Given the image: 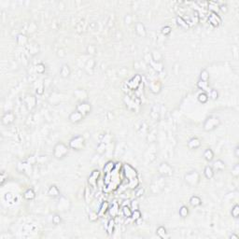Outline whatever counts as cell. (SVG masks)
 <instances>
[{
    "mask_svg": "<svg viewBox=\"0 0 239 239\" xmlns=\"http://www.w3.org/2000/svg\"><path fill=\"white\" fill-rule=\"evenodd\" d=\"M221 122L220 119L217 116H209L208 117L203 124V129L206 132H211L214 131L215 129H217L220 125Z\"/></svg>",
    "mask_w": 239,
    "mask_h": 239,
    "instance_id": "cell-1",
    "label": "cell"
},
{
    "mask_svg": "<svg viewBox=\"0 0 239 239\" xmlns=\"http://www.w3.org/2000/svg\"><path fill=\"white\" fill-rule=\"evenodd\" d=\"M69 147H67L65 143L63 142H58L54 148H53V156L54 158L58 159V160H61V159L65 158L69 151Z\"/></svg>",
    "mask_w": 239,
    "mask_h": 239,
    "instance_id": "cell-2",
    "label": "cell"
},
{
    "mask_svg": "<svg viewBox=\"0 0 239 239\" xmlns=\"http://www.w3.org/2000/svg\"><path fill=\"white\" fill-rule=\"evenodd\" d=\"M86 142H85V138L82 136H76L73 138L70 139L69 141V148L73 150H82L85 148Z\"/></svg>",
    "mask_w": 239,
    "mask_h": 239,
    "instance_id": "cell-3",
    "label": "cell"
},
{
    "mask_svg": "<svg viewBox=\"0 0 239 239\" xmlns=\"http://www.w3.org/2000/svg\"><path fill=\"white\" fill-rule=\"evenodd\" d=\"M76 110H78V112H81L85 117L92 112V106L87 101H82L77 105Z\"/></svg>",
    "mask_w": 239,
    "mask_h": 239,
    "instance_id": "cell-4",
    "label": "cell"
},
{
    "mask_svg": "<svg viewBox=\"0 0 239 239\" xmlns=\"http://www.w3.org/2000/svg\"><path fill=\"white\" fill-rule=\"evenodd\" d=\"M208 23L210 25H212L213 27H219L221 23H222V19L221 17L216 13V12H210L209 16H208Z\"/></svg>",
    "mask_w": 239,
    "mask_h": 239,
    "instance_id": "cell-5",
    "label": "cell"
},
{
    "mask_svg": "<svg viewBox=\"0 0 239 239\" xmlns=\"http://www.w3.org/2000/svg\"><path fill=\"white\" fill-rule=\"evenodd\" d=\"M173 168L167 163H162L159 166V172L164 177H170L173 175Z\"/></svg>",
    "mask_w": 239,
    "mask_h": 239,
    "instance_id": "cell-6",
    "label": "cell"
},
{
    "mask_svg": "<svg viewBox=\"0 0 239 239\" xmlns=\"http://www.w3.org/2000/svg\"><path fill=\"white\" fill-rule=\"evenodd\" d=\"M15 118L16 117H15V115H14V113L12 111H8V112L3 114L2 119H1V123L4 125H10V124L14 123Z\"/></svg>",
    "mask_w": 239,
    "mask_h": 239,
    "instance_id": "cell-7",
    "label": "cell"
},
{
    "mask_svg": "<svg viewBox=\"0 0 239 239\" xmlns=\"http://www.w3.org/2000/svg\"><path fill=\"white\" fill-rule=\"evenodd\" d=\"M83 118H84V116L81 112H78V110H75V111L70 113V115L68 117V120H69V122L72 123V124H78V123H81L82 121Z\"/></svg>",
    "mask_w": 239,
    "mask_h": 239,
    "instance_id": "cell-8",
    "label": "cell"
},
{
    "mask_svg": "<svg viewBox=\"0 0 239 239\" xmlns=\"http://www.w3.org/2000/svg\"><path fill=\"white\" fill-rule=\"evenodd\" d=\"M124 175L125 177L130 180V179H133L137 177V173H136V170L135 168H133L131 166L129 165H125L124 166Z\"/></svg>",
    "mask_w": 239,
    "mask_h": 239,
    "instance_id": "cell-9",
    "label": "cell"
},
{
    "mask_svg": "<svg viewBox=\"0 0 239 239\" xmlns=\"http://www.w3.org/2000/svg\"><path fill=\"white\" fill-rule=\"evenodd\" d=\"M32 164H30L29 162H21L18 164V166H22V169H20V171L22 173H24L26 175H31L32 174Z\"/></svg>",
    "mask_w": 239,
    "mask_h": 239,
    "instance_id": "cell-10",
    "label": "cell"
},
{
    "mask_svg": "<svg viewBox=\"0 0 239 239\" xmlns=\"http://www.w3.org/2000/svg\"><path fill=\"white\" fill-rule=\"evenodd\" d=\"M202 143H201V140L199 139L198 137H192L189 140L188 142V147L191 149H197L201 147Z\"/></svg>",
    "mask_w": 239,
    "mask_h": 239,
    "instance_id": "cell-11",
    "label": "cell"
},
{
    "mask_svg": "<svg viewBox=\"0 0 239 239\" xmlns=\"http://www.w3.org/2000/svg\"><path fill=\"white\" fill-rule=\"evenodd\" d=\"M190 205L192 207V208H198L200 207L202 205V199L200 196L198 195H192L191 198H190Z\"/></svg>",
    "mask_w": 239,
    "mask_h": 239,
    "instance_id": "cell-12",
    "label": "cell"
},
{
    "mask_svg": "<svg viewBox=\"0 0 239 239\" xmlns=\"http://www.w3.org/2000/svg\"><path fill=\"white\" fill-rule=\"evenodd\" d=\"M71 74V69L67 64H64L60 68V76L63 78H67Z\"/></svg>",
    "mask_w": 239,
    "mask_h": 239,
    "instance_id": "cell-13",
    "label": "cell"
},
{
    "mask_svg": "<svg viewBox=\"0 0 239 239\" xmlns=\"http://www.w3.org/2000/svg\"><path fill=\"white\" fill-rule=\"evenodd\" d=\"M136 33L141 37H145L147 36L146 28H145V26L142 23H136Z\"/></svg>",
    "mask_w": 239,
    "mask_h": 239,
    "instance_id": "cell-14",
    "label": "cell"
},
{
    "mask_svg": "<svg viewBox=\"0 0 239 239\" xmlns=\"http://www.w3.org/2000/svg\"><path fill=\"white\" fill-rule=\"evenodd\" d=\"M156 234L162 238V239H166V238H168L169 235H168V233H167V230L165 226H159L156 230Z\"/></svg>",
    "mask_w": 239,
    "mask_h": 239,
    "instance_id": "cell-15",
    "label": "cell"
},
{
    "mask_svg": "<svg viewBox=\"0 0 239 239\" xmlns=\"http://www.w3.org/2000/svg\"><path fill=\"white\" fill-rule=\"evenodd\" d=\"M212 167H213L214 171H223L225 169L226 166H225V163L222 160H220V159H218V160L214 161Z\"/></svg>",
    "mask_w": 239,
    "mask_h": 239,
    "instance_id": "cell-16",
    "label": "cell"
},
{
    "mask_svg": "<svg viewBox=\"0 0 239 239\" xmlns=\"http://www.w3.org/2000/svg\"><path fill=\"white\" fill-rule=\"evenodd\" d=\"M99 171L98 170H94L91 173L90 177H89V184H91L92 186L95 187L96 186V183H97V180H98V178H99Z\"/></svg>",
    "mask_w": 239,
    "mask_h": 239,
    "instance_id": "cell-17",
    "label": "cell"
},
{
    "mask_svg": "<svg viewBox=\"0 0 239 239\" xmlns=\"http://www.w3.org/2000/svg\"><path fill=\"white\" fill-rule=\"evenodd\" d=\"M61 194L60 192V190L59 188L56 186V185H52L49 190H48V195L52 197V198H56V197H59Z\"/></svg>",
    "mask_w": 239,
    "mask_h": 239,
    "instance_id": "cell-18",
    "label": "cell"
},
{
    "mask_svg": "<svg viewBox=\"0 0 239 239\" xmlns=\"http://www.w3.org/2000/svg\"><path fill=\"white\" fill-rule=\"evenodd\" d=\"M197 87L200 89V90H202L203 92L207 93V94H208V92L210 91L209 82H203V81H201V79H199V81H198V82H197Z\"/></svg>",
    "mask_w": 239,
    "mask_h": 239,
    "instance_id": "cell-19",
    "label": "cell"
},
{
    "mask_svg": "<svg viewBox=\"0 0 239 239\" xmlns=\"http://www.w3.org/2000/svg\"><path fill=\"white\" fill-rule=\"evenodd\" d=\"M214 175H215V171L213 167L211 166H207L204 169V176L206 177V178L211 179L214 178Z\"/></svg>",
    "mask_w": 239,
    "mask_h": 239,
    "instance_id": "cell-20",
    "label": "cell"
},
{
    "mask_svg": "<svg viewBox=\"0 0 239 239\" xmlns=\"http://www.w3.org/2000/svg\"><path fill=\"white\" fill-rule=\"evenodd\" d=\"M131 219L136 221L137 224L140 222V221H143L142 220V214H141V211L139 209H134L133 212H132V216H131Z\"/></svg>",
    "mask_w": 239,
    "mask_h": 239,
    "instance_id": "cell-21",
    "label": "cell"
},
{
    "mask_svg": "<svg viewBox=\"0 0 239 239\" xmlns=\"http://www.w3.org/2000/svg\"><path fill=\"white\" fill-rule=\"evenodd\" d=\"M23 198L25 199V200L27 201H31V200H34L35 197H36V192L33 189H27L23 194Z\"/></svg>",
    "mask_w": 239,
    "mask_h": 239,
    "instance_id": "cell-22",
    "label": "cell"
},
{
    "mask_svg": "<svg viewBox=\"0 0 239 239\" xmlns=\"http://www.w3.org/2000/svg\"><path fill=\"white\" fill-rule=\"evenodd\" d=\"M203 156H204V158H205L206 161H208V162H212V161L214 160L215 154H214V151H213L211 149L208 148V149H207L204 151Z\"/></svg>",
    "mask_w": 239,
    "mask_h": 239,
    "instance_id": "cell-23",
    "label": "cell"
},
{
    "mask_svg": "<svg viewBox=\"0 0 239 239\" xmlns=\"http://www.w3.org/2000/svg\"><path fill=\"white\" fill-rule=\"evenodd\" d=\"M109 209V204L108 202L105 201L101 204V207L99 208V210L97 211V214H98V217H102L106 214V212Z\"/></svg>",
    "mask_w": 239,
    "mask_h": 239,
    "instance_id": "cell-24",
    "label": "cell"
},
{
    "mask_svg": "<svg viewBox=\"0 0 239 239\" xmlns=\"http://www.w3.org/2000/svg\"><path fill=\"white\" fill-rule=\"evenodd\" d=\"M197 100L199 101V103H201V104H207L208 101L209 100L208 94L205 92H202L197 95Z\"/></svg>",
    "mask_w": 239,
    "mask_h": 239,
    "instance_id": "cell-25",
    "label": "cell"
},
{
    "mask_svg": "<svg viewBox=\"0 0 239 239\" xmlns=\"http://www.w3.org/2000/svg\"><path fill=\"white\" fill-rule=\"evenodd\" d=\"M176 22H177V24H178L179 27H181V28H183V29H188V28H189L188 23H187L181 16H177Z\"/></svg>",
    "mask_w": 239,
    "mask_h": 239,
    "instance_id": "cell-26",
    "label": "cell"
},
{
    "mask_svg": "<svg viewBox=\"0 0 239 239\" xmlns=\"http://www.w3.org/2000/svg\"><path fill=\"white\" fill-rule=\"evenodd\" d=\"M16 39H17V43H18L19 45H21V46H23V45H25V44L28 42L27 36H26L25 35H23V34L18 35Z\"/></svg>",
    "mask_w": 239,
    "mask_h": 239,
    "instance_id": "cell-27",
    "label": "cell"
},
{
    "mask_svg": "<svg viewBox=\"0 0 239 239\" xmlns=\"http://www.w3.org/2000/svg\"><path fill=\"white\" fill-rule=\"evenodd\" d=\"M189 213H190V211H189V208H188L187 206H182V207H180V208H179V210H178V214H179V216H180L182 219L187 218L188 215H189Z\"/></svg>",
    "mask_w": 239,
    "mask_h": 239,
    "instance_id": "cell-28",
    "label": "cell"
},
{
    "mask_svg": "<svg viewBox=\"0 0 239 239\" xmlns=\"http://www.w3.org/2000/svg\"><path fill=\"white\" fill-rule=\"evenodd\" d=\"M114 229H115V221L113 219H110L107 222V225L106 227V230H107V234H111L113 232H114Z\"/></svg>",
    "mask_w": 239,
    "mask_h": 239,
    "instance_id": "cell-29",
    "label": "cell"
},
{
    "mask_svg": "<svg viewBox=\"0 0 239 239\" xmlns=\"http://www.w3.org/2000/svg\"><path fill=\"white\" fill-rule=\"evenodd\" d=\"M122 212H123V214L125 218H131L133 209L129 206H124L122 208Z\"/></svg>",
    "mask_w": 239,
    "mask_h": 239,
    "instance_id": "cell-30",
    "label": "cell"
},
{
    "mask_svg": "<svg viewBox=\"0 0 239 239\" xmlns=\"http://www.w3.org/2000/svg\"><path fill=\"white\" fill-rule=\"evenodd\" d=\"M5 200L9 203H16L17 201V198L16 196L13 194V193H10V192H7L5 194Z\"/></svg>",
    "mask_w": 239,
    "mask_h": 239,
    "instance_id": "cell-31",
    "label": "cell"
},
{
    "mask_svg": "<svg viewBox=\"0 0 239 239\" xmlns=\"http://www.w3.org/2000/svg\"><path fill=\"white\" fill-rule=\"evenodd\" d=\"M199 79H201V81H203V82H209V73L207 69H204V70L201 71L200 78Z\"/></svg>",
    "mask_w": 239,
    "mask_h": 239,
    "instance_id": "cell-32",
    "label": "cell"
},
{
    "mask_svg": "<svg viewBox=\"0 0 239 239\" xmlns=\"http://www.w3.org/2000/svg\"><path fill=\"white\" fill-rule=\"evenodd\" d=\"M114 167H115V164L113 162H107L104 166V173L107 174V173L111 172Z\"/></svg>",
    "mask_w": 239,
    "mask_h": 239,
    "instance_id": "cell-33",
    "label": "cell"
},
{
    "mask_svg": "<svg viewBox=\"0 0 239 239\" xmlns=\"http://www.w3.org/2000/svg\"><path fill=\"white\" fill-rule=\"evenodd\" d=\"M208 97H209L210 99L214 100V101L219 98V93H218V91L215 90V89H210V91L208 92Z\"/></svg>",
    "mask_w": 239,
    "mask_h": 239,
    "instance_id": "cell-34",
    "label": "cell"
},
{
    "mask_svg": "<svg viewBox=\"0 0 239 239\" xmlns=\"http://www.w3.org/2000/svg\"><path fill=\"white\" fill-rule=\"evenodd\" d=\"M231 215L234 219H238L239 218V206L238 205H234L233 206V208L231 210Z\"/></svg>",
    "mask_w": 239,
    "mask_h": 239,
    "instance_id": "cell-35",
    "label": "cell"
},
{
    "mask_svg": "<svg viewBox=\"0 0 239 239\" xmlns=\"http://www.w3.org/2000/svg\"><path fill=\"white\" fill-rule=\"evenodd\" d=\"M171 32H172V28H171L169 25H166V26H164V27L161 28V33H162V35H164L165 36H168L171 34Z\"/></svg>",
    "mask_w": 239,
    "mask_h": 239,
    "instance_id": "cell-36",
    "label": "cell"
},
{
    "mask_svg": "<svg viewBox=\"0 0 239 239\" xmlns=\"http://www.w3.org/2000/svg\"><path fill=\"white\" fill-rule=\"evenodd\" d=\"M46 70V66L44 64L42 63H39L36 65V71L38 73V74H43Z\"/></svg>",
    "mask_w": 239,
    "mask_h": 239,
    "instance_id": "cell-37",
    "label": "cell"
},
{
    "mask_svg": "<svg viewBox=\"0 0 239 239\" xmlns=\"http://www.w3.org/2000/svg\"><path fill=\"white\" fill-rule=\"evenodd\" d=\"M118 208H119L118 204H117V203H114V204L112 205V207L110 208V209H109V211H110V215H111L112 217H115V216L118 214V212H119Z\"/></svg>",
    "mask_w": 239,
    "mask_h": 239,
    "instance_id": "cell-38",
    "label": "cell"
},
{
    "mask_svg": "<svg viewBox=\"0 0 239 239\" xmlns=\"http://www.w3.org/2000/svg\"><path fill=\"white\" fill-rule=\"evenodd\" d=\"M7 179H8V175L6 174L5 171H2L1 175H0V185L3 186L5 184V182L7 181Z\"/></svg>",
    "mask_w": 239,
    "mask_h": 239,
    "instance_id": "cell-39",
    "label": "cell"
},
{
    "mask_svg": "<svg viewBox=\"0 0 239 239\" xmlns=\"http://www.w3.org/2000/svg\"><path fill=\"white\" fill-rule=\"evenodd\" d=\"M144 192H145V189H144L143 187H138V188H136V198L142 197L143 194H144Z\"/></svg>",
    "mask_w": 239,
    "mask_h": 239,
    "instance_id": "cell-40",
    "label": "cell"
},
{
    "mask_svg": "<svg viewBox=\"0 0 239 239\" xmlns=\"http://www.w3.org/2000/svg\"><path fill=\"white\" fill-rule=\"evenodd\" d=\"M232 175L235 178H237L239 176V165L236 164L233 168H232Z\"/></svg>",
    "mask_w": 239,
    "mask_h": 239,
    "instance_id": "cell-41",
    "label": "cell"
},
{
    "mask_svg": "<svg viewBox=\"0 0 239 239\" xmlns=\"http://www.w3.org/2000/svg\"><path fill=\"white\" fill-rule=\"evenodd\" d=\"M61 222H62L61 217H60L59 215H57V214L53 215V217H52V223H53L54 225H59Z\"/></svg>",
    "mask_w": 239,
    "mask_h": 239,
    "instance_id": "cell-42",
    "label": "cell"
},
{
    "mask_svg": "<svg viewBox=\"0 0 239 239\" xmlns=\"http://www.w3.org/2000/svg\"><path fill=\"white\" fill-rule=\"evenodd\" d=\"M219 10H220L221 12H223V13H226L227 11H228V7H227V5L225 4V3H223V4H219Z\"/></svg>",
    "mask_w": 239,
    "mask_h": 239,
    "instance_id": "cell-43",
    "label": "cell"
},
{
    "mask_svg": "<svg viewBox=\"0 0 239 239\" xmlns=\"http://www.w3.org/2000/svg\"><path fill=\"white\" fill-rule=\"evenodd\" d=\"M89 219H90V220H91V221H94V220H96L98 219V214H97V213H95V212H93V213H91V214H90Z\"/></svg>",
    "mask_w": 239,
    "mask_h": 239,
    "instance_id": "cell-44",
    "label": "cell"
},
{
    "mask_svg": "<svg viewBox=\"0 0 239 239\" xmlns=\"http://www.w3.org/2000/svg\"><path fill=\"white\" fill-rule=\"evenodd\" d=\"M233 152H234V156H235L236 158H238V157H239V147H238V146H236V147L234 148Z\"/></svg>",
    "mask_w": 239,
    "mask_h": 239,
    "instance_id": "cell-45",
    "label": "cell"
},
{
    "mask_svg": "<svg viewBox=\"0 0 239 239\" xmlns=\"http://www.w3.org/2000/svg\"><path fill=\"white\" fill-rule=\"evenodd\" d=\"M229 238H231V239H239L238 235H236V234H234V233H232V234L229 236Z\"/></svg>",
    "mask_w": 239,
    "mask_h": 239,
    "instance_id": "cell-46",
    "label": "cell"
}]
</instances>
